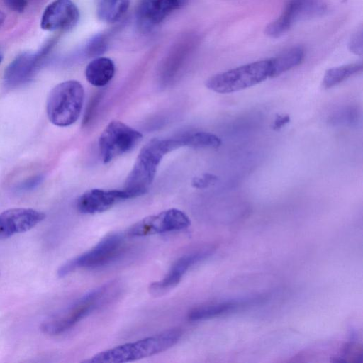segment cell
<instances>
[{"label": "cell", "instance_id": "d6986e66", "mask_svg": "<svg viewBox=\"0 0 363 363\" xmlns=\"http://www.w3.org/2000/svg\"><path fill=\"white\" fill-rule=\"evenodd\" d=\"M240 302L227 301L208 306H199L191 309L187 315L191 321H199L217 317L230 311L238 306Z\"/></svg>", "mask_w": 363, "mask_h": 363}, {"label": "cell", "instance_id": "7c38bea8", "mask_svg": "<svg viewBox=\"0 0 363 363\" xmlns=\"http://www.w3.org/2000/svg\"><path fill=\"white\" fill-rule=\"evenodd\" d=\"M79 18V11L72 0H55L44 10L40 26L45 30H67Z\"/></svg>", "mask_w": 363, "mask_h": 363}, {"label": "cell", "instance_id": "603a6c76", "mask_svg": "<svg viewBox=\"0 0 363 363\" xmlns=\"http://www.w3.org/2000/svg\"><path fill=\"white\" fill-rule=\"evenodd\" d=\"M358 118L357 111L352 107L345 108L338 111L330 118L333 125H352L357 122Z\"/></svg>", "mask_w": 363, "mask_h": 363}, {"label": "cell", "instance_id": "4fadbf2b", "mask_svg": "<svg viewBox=\"0 0 363 363\" xmlns=\"http://www.w3.org/2000/svg\"><path fill=\"white\" fill-rule=\"evenodd\" d=\"M51 45L37 52H23L17 56L6 67L4 79L6 86L13 87L29 80L35 74Z\"/></svg>", "mask_w": 363, "mask_h": 363}, {"label": "cell", "instance_id": "9c48e42d", "mask_svg": "<svg viewBox=\"0 0 363 363\" xmlns=\"http://www.w3.org/2000/svg\"><path fill=\"white\" fill-rule=\"evenodd\" d=\"M326 6L319 0H289L281 16L268 24L264 33L272 38L284 35L297 21L322 15Z\"/></svg>", "mask_w": 363, "mask_h": 363}, {"label": "cell", "instance_id": "cb8c5ba5", "mask_svg": "<svg viewBox=\"0 0 363 363\" xmlns=\"http://www.w3.org/2000/svg\"><path fill=\"white\" fill-rule=\"evenodd\" d=\"M218 179L217 176L213 174L206 173L201 176L194 178L191 182V185L196 189H206L215 184Z\"/></svg>", "mask_w": 363, "mask_h": 363}, {"label": "cell", "instance_id": "6da1fadb", "mask_svg": "<svg viewBox=\"0 0 363 363\" xmlns=\"http://www.w3.org/2000/svg\"><path fill=\"white\" fill-rule=\"evenodd\" d=\"M121 291L117 280L106 283L81 296L69 306L42 323L43 333L56 335L65 333L93 313L114 300Z\"/></svg>", "mask_w": 363, "mask_h": 363}, {"label": "cell", "instance_id": "ffe728a7", "mask_svg": "<svg viewBox=\"0 0 363 363\" xmlns=\"http://www.w3.org/2000/svg\"><path fill=\"white\" fill-rule=\"evenodd\" d=\"M184 147L196 149L217 148L222 141L216 135L208 132H194L180 135Z\"/></svg>", "mask_w": 363, "mask_h": 363}, {"label": "cell", "instance_id": "3957f363", "mask_svg": "<svg viewBox=\"0 0 363 363\" xmlns=\"http://www.w3.org/2000/svg\"><path fill=\"white\" fill-rule=\"evenodd\" d=\"M182 330L174 328L134 342L108 349L83 361L87 363H121L138 360L162 352L178 342Z\"/></svg>", "mask_w": 363, "mask_h": 363}, {"label": "cell", "instance_id": "f546056e", "mask_svg": "<svg viewBox=\"0 0 363 363\" xmlns=\"http://www.w3.org/2000/svg\"><path fill=\"white\" fill-rule=\"evenodd\" d=\"M5 16L4 13L0 10V25L4 22Z\"/></svg>", "mask_w": 363, "mask_h": 363}, {"label": "cell", "instance_id": "4316f807", "mask_svg": "<svg viewBox=\"0 0 363 363\" xmlns=\"http://www.w3.org/2000/svg\"><path fill=\"white\" fill-rule=\"evenodd\" d=\"M43 177L42 175H36L30 177L20 184L18 189L21 191H28L35 189L43 181Z\"/></svg>", "mask_w": 363, "mask_h": 363}, {"label": "cell", "instance_id": "ac0fdd59", "mask_svg": "<svg viewBox=\"0 0 363 363\" xmlns=\"http://www.w3.org/2000/svg\"><path fill=\"white\" fill-rule=\"evenodd\" d=\"M362 63L356 62L328 69L323 79V86L330 89L350 77L362 72Z\"/></svg>", "mask_w": 363, "mask_h": 363}, {"label": "cell", "instance_id": "44dd1931", "mask_svg": "<svg viewBox=\"0 0 363 363\" xmlns=\"http://www.w3.org/2000/svg\"><path fill=\"white\" fill-rule=\"evenodd\" d=\"M157 0H139L136 9L138 23L143 29L150 28L156 25Z\"/></svg>", "mask_w": 363, "mask_h": 363}, {"label": "cell", "instance_id": "5bb4252c", "mask_svg": "<svg viewBox=\"0 0 363 363\" xmlns=\"http://www.w3.org/2000/svg\"><path fill=\"white\" fill-rule=\"evenodd\" d=\"M211 254V250H206L183 255L173 264L162 280L150 284L148 288L150 294L155 296L166 294L180 282L184 274L191 267L206 259Z\"/></svg>", "mask_w": 363, "mask_h": 363}, {"label": "cell", "instance_id": "9a60e30c", "mask_svg": "<svg viewBox=\"0 0 363 363\" xmlns=\"http://www.w3.org/2000/svg\"><path fill=\"white\" fill-rule=\"evenodd\" d=\"M115 65L108 57H97L91 61L86 67V80L94 86H104L113 78Z\"/></svg>", "mask_w": 363, "mask_h": 363}, {"label": "cell", "instance_id": "d4e9b609", "mask_svg": "<svg viewBox=\"0 0 363 363\" xmlns=\"http://www.w3.org/2000/svg\"><path fill=\"white\" fill-rule=\"evenodd\" d=\"M106 40L102 35L95 36L87 47L88 54L91 56L99 55L106 50Z\"/></svg>", "mask_w": 363, "mask_h": 363}, {"label": "cell", "instance_id": "7a4b0ae2", "mask_svg": "<svg viewBox=\"0 0 363 363\" xmlns=\"http://www.w3.org/2000/svg\"><path fill=\"white\" fill-rule=\"evenodd\" d=\"M183 147L180 136L169 139H152L140 150L128 175L124 189L135 198L145 194L152 184L157 167L167 153Z\"/></svg>", "mask_w": 363, "mask_h": 363}, {"label": "cell", "instance_id": "e0dca14e", "mask_svg": "<svg viewBox=\"0 0 363 363\" xmlns=\"http://www.w3.org/2000/svg\"><path fill=\"white\" fill-rule=\"evenodd\" d=\"M129 5L130 0H100L97 16L104 22L115 23L125 13Z\"/></svg>", "mask_w": 363, "mask_h": 363}, {"label": "cell", "instance_id": "ba28073f", "mask_svg": "<svg viewBox=\"0 0 363 363\" xmlns=\"http://www.w3.org/2000/svg\"><path fill=\"white\" fill-rule=\"evenodd\" d=\"M190 225L191 220L184 212L170 208L138 221L127 230L126 235L133 238L144 237L183 230Z\"/></svg>", "mask_w": 363, "mask_h": 363}, {"label": "cell", "instance_id": "f1b7e54d", "mask_svg": "<svg viewBox=\"0 0 363 363\" xmlns=\"http://www.w3.org/2000/svg\"><path fill=\"white\" fill-rule=\"evenodd\" d=\"M290 121V116L287 114L277 115L273 122L272 129L279 130L285 126Z\"/></svg>", "mask_w": 363, "mask_h": 363}, {"label": "cell", "instance_id": "277c9868", "mask_svg": "<svg viewBox=\"0 0 363 363\" xmlns=\"http://www.w3.org/2000/svg\"><path fill=\"white\" fill-rule=\"evenodd\" d=\"M84 98L82 85L68 80L56 85L47 100V114L52 123L60 127L73 124L79 118Z\"/></svg>", "mask_w": 363, "mask_h": 363}, {"label": "cell", "instance_id": "83f0119b", "mask_svg": "<svg viewBox=\"0 0 363 363\" xmlns=\"http://www.w3.org/2000/svg\"><path fill=\"white\" fill-rule=\"evenodd\" d=\"M4 4L11 10L16 12H22L26 5V0H3Z\"/></svg>", "mask_w": 363, "mask_h": 363}, {"label": "cell", "instance_id": "52a82bcc", "mask_svg": "<svg viewBox=\"0 0 363 363\" xmlns=\"http://www.w3.org/2000/svg\"><path fill=\"white\" fill-rule=\"evenodd\" d=\"M143 135L137 130L119 121H111L99 138L102 161L108 163L116 157L130 152L141 141Z\"/></svg>", "mask_w": 363, "mask_h": 363}, {"label": "cell", "instance_id": "30bf717a", "mask_svg": "<svg viewBox=\"0 0 363 363\" xmlns=\"http://www.w3.org/2000/svg\"><path fill=\"white\" fill-rule=\"evenodd\" d=\"M45 217L41 211L25 208H14L0 213V239L26 232Z\"/></svg>", "mask_w": 363, "mask_h": 363}, {"label": "cell", "instance_id": "2e32d148", "mask_svg": "<svg viewBox=\"0 0 363 363\" xmlns=\"http://www.w3.org/2000/svg\"><path fill=\"white\" fill-rule=\"evenodd\" d=\"M305 52L302 47H292L275 57L269 59L270 76L274 78L297 67L303 61Z\"/></svg>", "mask_w": 363, "mask_h": 363}, {"label": "cell", "instance_id": "5b68a950", "mask_svg": "<svg viewBox=\"0 0 363 363\" xmlns=\"http://www.w3.org/2000/svg\"><path fill=\"white\" fill-rule=\"evenodd\" d=\"M270 76L269 60L248 63L216 74L206 82V86L216 93L230 94L258 84Z\"/></svg>", "mask_w": 363, "mask_h": 363}, {"label": "cell", "instance_id": "8992f818", "mask_svg": "<svg viewBox=\"0 0 363 363\" xmlns=\"http://www.w3.org/2000/svg\"><path fill=\"white\" fill-rule=\"evenodd\" d=\"M123 244L122 234L107 235L91 250L62 264L57 271L58 277H64L79 269H94L106 264L119 253Z\"/></svg>", "mask_w": 363, "mask_h": 363}, {"label": "cell", "instance_id": "484cf974", "mask_svg": "<svg viewBox=\"0 0 363 363\" xmlns=\"http://www.w3.org/2000/svg\"><path fill=\"white\" fill-rule=\"evenodd\" d=\"M363 36L362 30H360L354 33L348 43V49L354 55L362 56L363 52Z\"/></svg>", "mask_w": 363, "mask_h": 363}, {"label": "cell", "instance_id": "8fae6325", "mask_svg": "<svg viewBox=\"0 0 363 363\" xmlns=\"http://www.w3.org/2000/svg\"><path fill=\"white\" fill-rule=\"evenodd\" d=\"M129 199L131 194L125 189L106 190L92 189L82 194L77 201V208L84 214L101 213L116 203Z\"/></svg>", "mask_w": 363, "mask_h": 363}, {"label": "cell", "instance_id": "4dcf8cb0", "mask_svg": "<svg viewBox=\"0 0 363 363\" xmlns=\"http://www.w3.org/2000/svg\"><path fill=\"white\" fill-rule=\"evenodd\" d=\"M2 58H3L2 55H0V63H1V62L2 61Z\"/></svg>", "mask_w": 363, "mask_h": 363}, {"label": "cell", "instance_id": "7402d4cb", "mask_svg": "<svg viewBox=\"0 0 363 363\" xmlns=\"http://www.w3.org/2000/svg\"><path fill=\"white\" fill-rule=\"evenodd\" d=\"M188 0H157L156 24L162 22L170 13L182 6Z\"/></svg>", "mask_w": 363, "mask_h": 363}]
</instances>
